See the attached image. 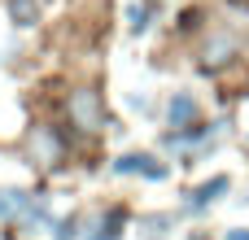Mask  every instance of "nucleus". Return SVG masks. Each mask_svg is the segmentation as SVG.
Segmentation results:
<instances>
[{
    "label": "nucleus",
    "mask_w": 249,
    "mask_h": 240,
    "mask_svg": "<svg viewBox=\"0 0 249 240\" xmlns=\"http://www.w3.org/2000/svg\"><path fill=\"white\" fill-rule=\"evenodd\" d=\"M70 122H74L79 131H101V122H105V109H101V96H96L92 87H79V92H70Z\"/></svg>",
    "instance_id": "f257e3e1"
},
{
    "label": "nucleus",
    "mask_w": 249,
    "mask_h": 240,
    "mask_svg": "<svg viewBox=\"0 0 249 240\" xmlns=\"http://www.w3.org/2000/svg\"><path fill=\"white\" fill-rule=\"evenodd\" d=\"M31 157H35L39 166H48V171L61 162V140L53 136V127H35V131H31Z\"/></svg>",
    "instance_id": "f03ea898"
},
{
    "label": "nucleus",
    "mask_w": 249,
    "mask_h": 240,
    "mask_svg": "<svg viewBox=\"0 0 249 240\" xmlns=\"http://www.w3.org/2000/svg\"><path fill=\"white\" fill-rule=\"evenodd\" d=\"M114 175H144V179H162V175H166V166H162L158 157H149V153H127V157H118V162H114Z\"/></svg>",
    "instance_id": "7ed1b4c3"
},
{
    "label": "nucleus",
    "mask_w": 249,
    "mask_h": 240,
    "mask_svg": "<svg viewBox=\"0 0 249 240\" xmlns=\"http://www.w3.org/2000/svg\"><path fill=\"white\" fill-rule=\"evenodd\" d=\"M197 101H193V92H175L171 96V105H166V118H171V127H179V131H193L197 127Z\"/></svg>",
    "instance_id": "20e7f679"
},
{
    "label": "nucleus",
    "mask_w": 249,
    "mask_h": 240,
    "mask_svg": "<svg viewBox=\"0 0 249 240\" xmlns=\"http://www.w3.org/2000/svg\"><path fill=\"white\" fill-rule=\"evenodd\" d=\"M228 188H232V179H228V175H214L210 184H201V188L193 192V201H188V210H206V206H210V201H219V197H223Z\"/></svg>",
    "instance_id": "39448f33"
},
{
    "label": "nucleus",
    "mask_w": 249,
    "mask_h": 240,
    "mask_svg": "<svg viewBox=\"0 0 249 240\" xmlns=\"http://www.w3.org/2000/svg\"><path fill=\"white\" fill-rule=\"evenodd\" d=\"M26 206H31V197L22 188H0V219H18Z\"/></svg>",
    "instance_id": "423d86ee"
},
{
    "label": "nucleus",
    "mask_w": 249,
    "mask_h": 240,
    "mask_svg": "<svg viewBox=\"0 0 249 240\" xmlns=\"http://www.w3.org/2000/svg\"><path fill=\"white\" fill-rule=\"evenodd\" d=\"M9 17H13V26H35L39 22V4L35 0H9Z\"/></svg>",
    "instance_id": "0eeeda50"
},
{
    "label": "nucleus",
    "mask_w": 249,
    "mask_h": 240,
    "mask_svg": "<svg viewBox=\"0 0 249 240\" xmlns=\"http://www.w3.org/2000/svg\"><path fill=\"white\" fill-rule=\"evenodd\" d=\"M57 240H74V223H61V232H57Z\"/></svg>",
    "instance_id": "6e6552de"
},
{
    "label": "nucleus",
    "mask_w": 249,
    "mask_h": 240,
    "mask_svg": "<svg viewBox=\"0 0 249 240\" xmlns=\"http://www.w3.org/2000/svg\"><path fill=\"white\" fill-rule=\"evenodd\" d=\"M228 240H249V232H232V236H228Z\"/></svg>",
    "instance_id": "1a4fd4ad"
}]
</instances>
